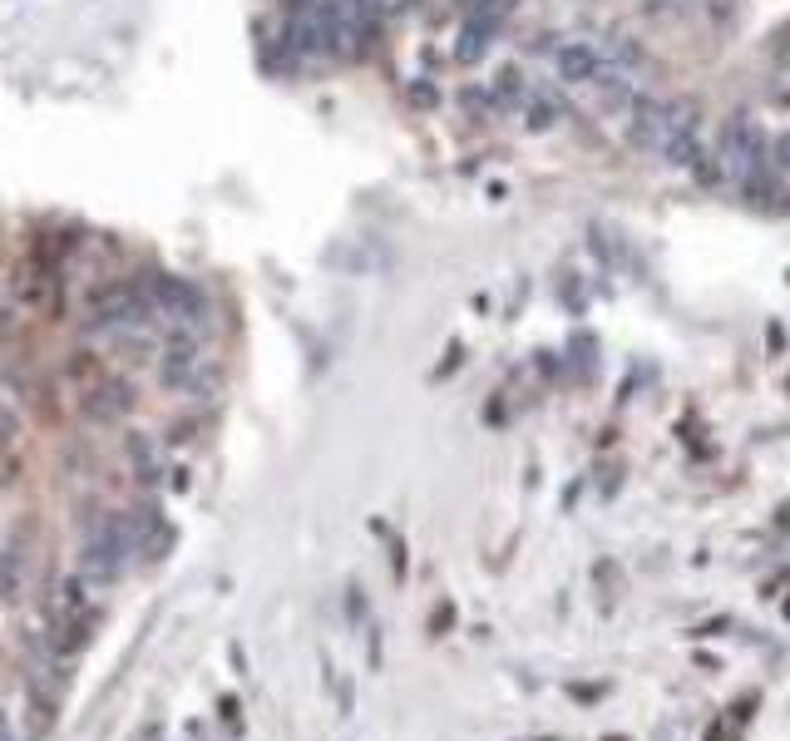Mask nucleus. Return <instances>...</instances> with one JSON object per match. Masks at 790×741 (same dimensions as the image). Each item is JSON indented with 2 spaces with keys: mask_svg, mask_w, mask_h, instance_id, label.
<instances>
[{
  "mask_svg": "<svg viewBox=\"0 0 790 741\" xmlns=\"http://www.w3.org/2000/svg\"><path fill=\"white\" fill-rule=\"evenodd\" d=\"M628 144L632 149H662L667 144V104L652 94H637L628 109Z\"/></svg>",
  "mask_w": 790,
  "mask_h": 741,
  "instance_id": "f03ea898",
  "label": "nucleus"
},
{
  "mask_svg": "<svg viewBox=\"0 0 790 741\" xmlns=\"http://www.w3.org/2000/svg\"><path fill=\"white\" fill-rule=\"evenodd\" d=\"M75 613H84V578H65L50 598V623H65Z\"/></svg>",
  "mask_w": 790,
  "mask_h": 741,
  "instance_id": "0eeeda50",
  "label": "nucleus"
},
{
  "mask_svg": "<svg viewBox=\"0 0 790 741\" xmlns=\"http://www.w3.org/2000/svg\"><path fill=\"white\" fill-rule=\"evenodd\" d=\"M786 65H790V50H786Z\"/></svg>",
  "mask_w": 790,
  "mask_h": 741,
  "instance_id": "ddd939ff",
  "label": "nucleus"
},
{
  "mask_svg": "<svg viewBox=\"0 0 790 741\" xmlns=\"http://www.w3.org/2000/svg\"><path fill=\"white\" fill-rule=\"evenodd\" d=\"M79 406H84L89 420H119V415L134 411V386L104 376V381H94L89 391H79Z\"/></svg>",
  "mask_w": 790,
  "mask_h": 741,
  "instance_id": "20e7f679",
  "label": "nucleus"
},
{
  "mask_svg": "<svg viewBox=\"0 0 790 741\" xmlns=\"http://www.w3.org/2000/svg\"><path fill=\"white\" fill-rule=\"evenodd\" d=\"M588 89L598 94V104H603V109H632V99H637L628 70H618V65H603V75L588 84Z\"/></svg>",
  "mask_w": 790,
  "mask_h": 741,
  "instance_id": "39448f33",
  "label": "nucleus"
},
{
  "mask_svg": "<svg viewBox=\"0 0 790 741\" xmlns=\"http://www.w3.org/2000/svg\"><path fill=\"white\" fill-rule=\"evenodd\" d=\"M603 55H598V45H588V40H563L558 50H553V75L563 84H593L603 75Z\"/></svg>",
  "mask_w": 790,
  "mask_h": 741,
  "instance_id": "7ed1b4c3",
  "label": "nucleus"
},
{
  "mask_svg": "<svg viewBox=\"0 0 790 741\" xmlns=\"http://www.w3.org/2000/svg\"><path fill=\"white\" fill-rule=\"evenodd\" d=\"M489 35H494V20H489V15H470V25H465V35H460V45H455V60H460V65H474V60L489 50Z\"/></svg>",
  "mask_w": 790,
  "mask_h": 741,
  "instance_id": "423d86ee",
  "label": "nucleus"
},
{
  "mask_svg": "<svg viewBox=\"0 0 790 741\" xmlns=\"http://www.w3.org/2000/svg\"><path fill=\"white\" fill-rule=\"evenodd\" d=\"M70 381H79L84 391H89L94 381H104V376H99V361H94V351H70Z\"/></svg>",
  "mask_w": 790,
  "mask_h": 741,
  "instance_id": "9d476101",
  "label": "nucleus"
},
{
  "mask_svg": "<svg viewBox=\"0 0 790 741\" xmlns=\"http://www.w3.org/2000/svg\"><path fill=\"white\" fill-rule=\"evenodd\" d=\"M15 588H20V549H10V554L0 559V593L15 598Z\"/></svg>",
  "mask_w": 790,
  "mask_h": 741,
  "instance_id": "9b49d317",
  "label": "nucleus"
},
{
  "mask_svg": "<svg viewBox=\"0 0 790 741\" xmlns=\"http://www.w3.org/2000/svg\"><path fill=\"white\" fill-rule=\"evenodd\" d=\"M716 164L731 183H751L756 173L771 168V139L746 119V114H731L721 124V139H716Z\"/></svg>",
  "mask_w": 790,
  "mask_h": 741,
  "instance_id": "f257e3e1",
  "label": "nucleus"
},
{
  "mask_svg": "<svg viewBox=\"0 0 790 741\" xmlns=\"http://www.w3.org/2000/svg\"><path fill=\"white\" fill-rule=\"evenodd\" d=\"M124 450H129V465H134V475H139L144 485H158V455H154V445H149L144 435H129V440H124Z\"/></svg>",
  "mask_w": 790,
  "mask_h": 741,
  "instance_id": "6e6552de",
  "label": "nucleus"
},
{
  "mask_svg": "<svg viewBox=\"0 0 790 741\" xmlns=\"http://www.w3.org/2000/svg\"><path fill=\"white\" fill-rule=\"evenodd\" d=\"M771 168H776V173H790V129L771 139Z\"/></svg>",
  "mask_w": 790,
  "mask_h": 741,
  "instance_id": "f8f14e48",
  "label": "nucleus"
},
{
  "mask_svg": "<svg viewBox=\"0 0 790 741\" xmlns=\"http://www.w3.org/2000/svg\"><path fill=\"white\" fill-rule=\"evenodd\" d=\"M519 114L529 119V129H534V134H544V129H553V119H558V109H553V104L544 99V94H524V99H519Z\"/></svg>",
  "mask_w": 790,
  "mask_h": 741,
  "instance_id": "1a4fd4ad",
  "label": "nucleus"
}]
</instances>
